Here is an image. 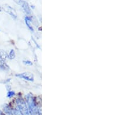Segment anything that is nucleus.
<instances>
[{
  "label": "nucleus",
  "mask_w": 131,
  "mask_h": 115,
  "mask_svg": "<svg viewBox=\"0 0 131 115\" xmlns=\"http://www.w3.org/2000/svg\"><path fill=\"white\" fill-rule=\"evenodd\" d=\"M15 76L19 78L24 79V80L26 81H34V76L32 73L25 72L22 73H19V74H16Z\"/></svg>",
  "instance_id": "1"
},
{
  "label": "nucleus",
  "mask_w": 131,
  "mask_h": 115,
  "mask_svg": "<svg viewBox=\"0 0 131 115\" xmlns=\"http://www.w3.org/2000/svg\"><path fill=\"white\" fill-rule=\"evenodd\" d=\"M16 3H18L19 5L21 6L22 9H24L25 13L27 15H29L31 14V10L30 8L29 7V5L27 2L23 1V0H17Z\"/></svg>",
  "instance_id": "2"
},
{
  "label": "nucleus",
  "mask_w": 131,
  "mask_h": 115,
  "mask_svg": "<svg viewBox=\"0 0 131 115\" xmlns=\"http://www.w3.org/2000/svg\"><path fill=\"white\" fill-rule=\"evenodd\" d=\"M3 9L4 11L7 12L11 17L13 18L14 19H16L17 18V14L14 8H12L11 7H10L8 5H4L3 7Z\"/></svg>",
  "instance_id": "3"
},
{
  "label": "nucleus",
  "mask_w": 131,
  "mask_h": 115,
  "mask_svg": "<svg viewBox=\"0 0 131 115\" xmlns=\"http://www.w3.org/2000/svg\"><path fill=\"white\" fill-rule=\"evenodd\" d=\"M25 23H26V24L27 25V28H28L31 31H33V28L32 27V25H31V22H32V20H31V17L29 16H27L26 18H25Z\"/></svg>",
  "instance_id": "4"
},
{
  "label": "nucleus",
  "mask_w": 131,
  "mask_h": 115,
  "mask_svg": "<svg viewBox=\"0 0 131 115\" xmlns=\"http://www.w3.org/2000/svg\"><path fill=\"white\" fill-rule=\"evenodd\" d=\"M7 58V54L3 50H0V62H5Z\"/></svg>",
  "instance_id": "5"
},
{
  "label": "nucleus",
  "mask_w": 131,
  "mask_h": 115,
  "mask_svg": "<svg viewBox=\"0 0 131 115\" xmlns=\"http://www.w3.org/2000/svg\"><path fill=\"white\" fill-rule=\"evenodd\" d=\"M15 56H16L15 52L14 49H11L10 50V51L9 52V54H8V55H7V58H8V59L12 60V59H15Z\"/></svg>",
  "instance_id": "6"
},
{
  "label": "nucleus",
  "mask_w": 131,
  "mask_h": 115,
  "mask_svg": "<svg viewBox=\"0 0 131 115\" xmlns=\"http://www.w3.org/2000/svg\"><path fill=\"white\" fill-rule=\"evenodd\" d=\"M0 69L3 70H7L9 69V67L5 62H0Z\"/></svg>",
  "instance_id": "7"
},
{
  "label": "nucleus",
  "mask_w": 131,
  "mask_h": 115,
  "mask_svg": "<svg viewBox=\"0 0 131 115\" xmlns=\"http://www.w3.org/2000/svg\"><path fill=\"white\" fill-rule=\"evenodd\" d=\"M15 93L14 91H8V94H7V97L8 98H11V97H13V96L15 95Z\"/></svg>",
  "instance_id": "8"
},
{
  "label": "nucleus",
  "mask_w": 131,
  "mask_h": 115,
  "mask_svg": "<svg viewBox=\"0 0 131 115\" xmlns=\"http://www.w3.org/2000/svg\"><path fill=\"white\" fill-rule=\"evenodd\" d=\"M23 62H24V63L25 65H27V66H31V65H33L32 62L30 61V60H24Z\"/></svg>",
  "instance_id": "9"
}]
</instances>
